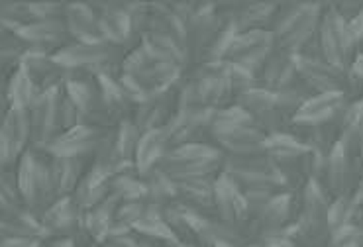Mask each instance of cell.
Masks as SVG:
<instances>
[{"label": "cell", "mask_w": 363, "mask_h": 247, "mask_svg": "<svg viewBox=\"0 0 363 247\" xmlns=\"http://www.w3.org/2000/svg\"><path fill=\"white\" fill-rule=\"evenodd\" d=\"M61 88L42 93L30 106V142L32 149H48L57 137V100Z\"/></svg>", "instance_id": "7a4b0ae2"}, {"label": "cell", "mask_w": 363, "mask_h": 247, "mask_svg": "<svg viewBox=\"0 0 363 247\" xmlns=\"http://www.w3.org/2000/svg\"><path fill=\"white\" fill-rule=\"evenodd\" d=\"M342 106V93H320L304 100L295 112V120L306 126H322L324 122L336 116Z\"/></svg>", "instance_id": "5bb4252c"}, {"label": "cell", "mask_w": 363, "mask_h": 247, "mask_svg": "<svg viewBox=\"0 0 363 247\" xmlns=\"http://www.w3.org/2000/svg\"><path fill=\"white\" fill-rule=\"evenodd\" d=\"M81 173H83L81 157L50 155V177L55 200L69 196L75 190L77 185L81 183Z\"/></svg>", "instance_id": "8fae6325"}, {"label": "cell", "mask_w": 363, "mask_h": 247, "mask_svg": "<svg viewBox=\"0 0 363 247\" xmlns=\"http://www.w3.org/2000/svg\"><path fill=\"white\" fill-rule=\"evenodd\" d=\"M63 20L71 38L83 43L104 42L99 24V14H94L91 6L85 4H69L63 10Z\"/></svg>", "instance_id": "9c48e42d"}, {"label": "cell", "mask_w": 363, "mask_h": 247, "mask_svg": "<svg viewBox=\"0 0 363 247\" xmlns=\"http://www.w3.org/2000/svg\"><path fill=\"white\" fill-rule=\"evenodd\" d=\"M99 144H101V132L94 126L81 124L77 128L60 134L48 145L45 151L50 155H60V157H83Z\"/></svg>", "instance_id": "52a82bcc"}, {"label": "cell", "mask_w": 363, "mask_h": 247, "mask_svg": "<svg viewBox=\"0 0 363 247\" xmlns=\"http://www.w3.org/2000/svg\"><path fill=\"white\" fill-rule=\"evenodd\" d=\"M48 247H75V246H73V241H71V239H57V241H53V243H50Z\"/></svg>", "instance_id": "44dd1931"}, {"label": "cell", "mask_w": 363, "mask_h": 247, "mask_svg": "<svg viewBox=\"0 0 363 247\" xmlns=\"http://www.w3.org/2000/svg\"><path fill=\"white\" fill-rule=\"evenodd\" d=\"M6 96H9L10 106L30 110V106H32V104L35 103V98L40 96V91H38V86L34 85V81L30 79V75L26 73L24 69L20 67L16 73L9 79Z\"/></svg>", "instance_id": "2e32d148"}, {"label": "cell", "mask_w": 363, "mask_h": 247, "mask_svg": "<svg viewBox=\"0 0 363 247\" xmlns=\"http://www.w3.org/2000/svg\"><path fill=\"white\" fill-rule=\"evenodd\" d=\"M81 206L77 205L73 196L57 198L53 205L40 216L43 234H67L75 230L79 218H81Z\"/></svg>", "instance_id": "30bf717a"}, {"label": "cell", "mask_w": 363, "mask_h": 247, "mask_svg": "<svg viewBox=\"0 0 363 247\" xmlns=\"http://www.w3.org/2000/svg\"><path fill=\"white\" fill-rule=\"evenodd\" d=\"M296 71L308 85L320 93H340L342 88V75L338 67H332L326 61L301 57L296 59Z\"/></svg>", "instance_id": "4fadbf2b"}, {"label": "cell", "mask_w": 363, "mask_h": 247, "mask_svg": "<svg viewBox=\"0 0 363 247\" xmlns=\"http://www.w3.org/2000/svg\"><path fill=\"white\" fill-rule=\"evenodd\" d=\"M218 161V154L201 144H186L175 149L173 154L165 155L161 159L163 175L169 179L193 180L204 179L208 173L214 171Z\"/></svg>", "instance_id": "6da1fadb"}, {"label": "cell", "mask_w": 363, "mask_h": 247, "mask_svg": "<svg viewBox=\"0 0 363 247\" xmlns=\"http://www.w3.org/2000/svg\"><path fill=\"white\" fill-rule=\"evenodd\" d=\"M167 132L165 130H152L145 132V136L140 139L138 144V151H135V159H138V167L140 169H150L153 163L161 161L165 155V145H167Z\"/></svg>", "instance_id": "e0dca14e"}, {"label": "cell", "mask_w": 363, "mask_h": 247, "mask_svg": "<svg viewBox=\"0 0 363 247\" xmlns=\"http://www.w3.org/2000/svg\"><path fill=\"white\" fill-rule=\"evenodd\" d=\"M273 35L263 32V30H247L245 34L236 35L234 42L226 52V57L232 61V65L244 71H252L269 55L271 45H273Z\"/></svg>", "instance_id": "277c9868"}, {"label": "cell", "mask_w": 363, "mask_h": 247, "mask_svg": "<svg viewBox=\"0 0 363 247\" xmlns=\"http://www.w3.org/2000/svg\"><path fill=\"white\" fill-rule=\"evenodd\" d=\"M20 38L30 45V52L48 53L53 50L57 53L61 47H65V40L69 38L67 26L63 18H50V20H34L18 30Z\"/></svg>", "instance_id": "8992f818"}, {"label": "cell", "mask_w": 363, "mask_h": 247, "mask_svg": "<svg viewBox=\"0 0 363 247\" xmlns=\"http://www.w3.org/2000/svg\"><path fill=\"white\" fill-rule=\"evenodd\" d=\"M99 24H101L102 38L110 40V42H126L132 34L130 14L116 8V6H106L102 10L101 16H99Z\"/></svg>", "instance_id": "9a60e30c"}, {"label": "cell", "mask_w": 363, "mask_h": 247, "mask_svg": "<svg viewBox=\"0 0 363 247\" xmlns=\"http://www.w3.org/2000/svg\"><path fill=\"white\" fill-rule=\"evenodd\" d=\"M110 47L104 42L101 43H67L65 47H61L60 52L53 53V59L60 63L61 67L67 71H75V69H86L96 67L104 61L108 59Z\"/></svg>", "instance_id": "ba28073f"}, {"label": "cell", "mask_w": 363, "mask_h": 247, "mask_svg": "<svg viewBox=\"0 0 363 247\" xmlns=\"http://www.w3.org/2000/svg\"><path fill=\"white\" fill-rule=\"evenodd\" d=\"M352 42L347 40L344 18L338 12H328L322 18L318 28V52L322 61H326L332 67H342Z\"/></svg>", "instance_id": "5b68a950"}, {"label": "cell", "mask_w": 363, "mask_h": 247, "mask_svg": "<svg viewBox=\"0 0 363 247\" xmlns=\"http://www.w3.org/2000/svg\"><path fill=\"white\" fill-rule=\"evenodd\" d=\"M140 139H142V137H140L138 126L132 124V122H124V124H122V128L118 130V136H116V139H114L116 154H118L120 159H130L132 155H135Z\"/></svg>", "instance_id": "ac0fdd59"}, {"label": "cell", "mask_w": 363, "mask_h": 247, "mask_svg": "<svg viewBox=\"0 0 363 247\" xmlns=\"http://www.w3.org/2000/svg\"><path fill=\"white\" fill-rule=\"evenodd\" d=\"M354 77L363 81V55H359V57L354 61Z\"/></svg>", "instance_id": "ffe728a7"}, {"label": "cell", "mask_w": 363, "mask_h": 247, "mask_svg": "<svg viewBox=\"0 0 363 247\" xmlns=\"http://www.w3.org/2000/svg\"><path fill=\"white\" fill-rule=\"evenodd\" d=\"M40 239L38 238H20V236H12V238L0 239V247H40Z\"/></svg>", "instance_id": "d6986e66"}, {"label": "cell", "mask_w": 363, "mask_h": 247, "mask_svg": "<svg viewBox=\"0 0 363 247\" xmlns=\"http://www.w3.org/2000/svg\"><path fill=\"white\" fill-rule=\"evenodd\" d=\"M318 26V6H293L279 22L275 40L283 50H296L311 40Z\"/></svg>", "instance_id": "3957f363"}, {"label": "cell", "mask_w": 363, "mask_h": 247, "mask_svg": "<svg viewBox=\"0 0 363 247\" xmlns=\"http://www.w3.org/2000/svg\"><path fill=\"white\" fill-rule=\"evenodd\" d=\"M0 130H2V136L6 139V144H9L10 155L16 163L26 151L28 142H30V112L26 108L10 106L6 116L0 122Z\"/></svg>", "instance_id": "7c38bea8"}]
</instances>
